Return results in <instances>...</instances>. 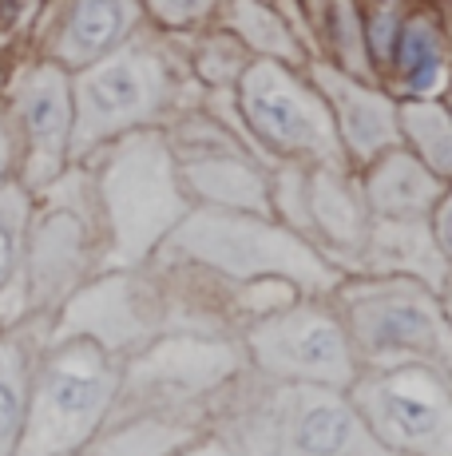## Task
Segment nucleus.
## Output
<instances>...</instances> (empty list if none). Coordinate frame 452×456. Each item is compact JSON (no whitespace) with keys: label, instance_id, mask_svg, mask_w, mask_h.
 <instances>
[{"label":"nucleus","instance_id":"f257e3e1","mask_svg":"<svg viewBox=\"0 0 452 456\" xmlns=\"http://www.w3.org/2000/svg\"><path fill=\"white\" fill-rule=\"evenodd\" d=\"M361 370L429 365L452 377V326L440 294L416 278L361 274L334 290Z\"/></svg>","mask_w":452,"mask_h":456},{"label":"nucleus","instance_id":"f03ea898","mask_svg":"<svg viewBox=\"0 0 452 456\" xmlns=\"http://www.w3.org/2000/svg\"><path fill=\"white\" fill-rule=\"evenodd\" d=\"M222 441L238 456H393L345 389L298 381H266Z\"/></svg>","mask_w":452,"mask_h":456},{"label":"nucleus","instance_id":"7ed1b4c3","mask_svg":"<svg viewBox=\"0 0 452 456\" xmlns=\"http://www.w3.org/2000/svg\"><path fill=\"white\" fill-rule=\"evenodd\" d=\"M119 393V370L92 338L52 346L36 362L28 417L12 456H68L88 444Z\"/></svg>","mask_w":452,"mask_h":456},{"label":"nucleus","instance_id":"20e7f679","mask_svg":"<svg viewBox=\"0 0 452 456\" xmlns=\"http://www.w3.org/2000/svg\"><path fill=\"white\" fill-rule=\"evenodd\" d=\"M246 354L262 381L350 389L361 373L334 297H294L278 310H266L246 330Z\"/></svg>","mask_w":452,"mask_h":456},{"label":"nucleus","instance_id":"39448f33","mask_svg":"<svg viewBox=\"0 0 452 456\" xmlns=\"http://www.w3.org/2000/svg\"><path fill=\"white\" fill-rule=\"evenodd\" d=\"M350 401L393 456H452V377L429 365L361 370Z\"/></svg>","mask_w":452,"mask_h":456},{"label":"nucleus","instance_id":"423d86ee","mask_svg":"<svg viewBox=\"0 0 452 456\" xmlns=\"http://www.w3.org/2000/svg\"><path fill=\"white\" fill-rule=\"evenodd\" d=\"M190 247L198 250V258L234 274L242 286L282 278V282L298 286V294L306 297H334V290L345 282V270L334 266L329 258H321L310 242L262 223L206 226V231H195Z\"/></svg>","mask_w":452,"mask_h":456},{"label":"nucleus","instance_id":"0eeeda50","mask_svg":"<svg viewBox=\"0 0 452 456\" xmlns=\"http://www.w3.org/2000/svg\"><path fill=\"white\" fill-rule=\"evenodd\" d=\"M242 111L250 127L282 155H326L334 147L329 116L278 68H254L242 84Z\"/></svg>","mask_w":452,"mask_h":456},{"label":"nucleus","instance_id":"6e6552de","mask_svg":"<svg viewBox=\"0 0 452 456\" xmlns=\"http://www.w3.org/2000/svg\"><path fill=\"white\" fill-rule=\"evenodd\" d=\"M155 103V72L147 56H103L84 76L76 95V139H95L103 131L135 124Z\"/></svg>","mask_w":452,"mask_h":456},{"label":"nucleus","instance_id":"1a4fd4ad","mask_svg":"<svg viewBox=\"0 0 452 456\" xmlns=\"http://www.w3.org/2000/svg\"><path fill=\"white\" fill-rule=\"evenodd\" d=\"M16 119H20L24 147H28V187H44L64 163L68 139L76 127L72 87H68L60 64L36 68L24 80L20 95H16Z\"/></svg>","mask_w":452,"mask_h":456},{"label":"nucleus","instance_id":"9d476101","mask_svg":"<svg viewBox=\"0 0 452 456\" xmlns=\"http://www.w3.org/2000/svg\"><path fill=\"white\" fill-rule=\"evenodd\" d=\"M358 270L361 274L416 278V282H424L429 290L440 294L452 266L437 247L432 218H373Z\"/></svg>","mask_w":452,"mask_h":456},{"label":"nucleus","instance_id":"9b49d317","mask_svg":"<svg viewBox=\"0 0 452 456\" xmlns=\"http://www.w3.org/2000/svg\"><path fill=\"white\" fill-rule=\"evenodd\" d=\"M445 199L437 175L408 151H381L365 179V207L373 218H432Z\"/></svg>","mask_w":452,"mask_h":456},{"label":"nucleus","instance_id":"f8f14e48","mask_svg":"<svg viewBox=\"0 0 452 456\" xmlns=\"http://www.w3.org/2000/svg\"><path fill=\"white\" fill-rule=\"evenodd\" d=\"M135 24V0H72L56 40V64L92 68L124 44Z\"/></svg>","mask_w":452,"mask_h":456},{"label":"nucleus","instance_id":"ddd939ff","mask_svg":"<svg viewBox=\"0 0 452 456\" xmlns=\"http://www.w3.org/2000/svg\"><path fill=\"white\" fill-rule=\"evenodd\" d=\"M40 330L16 326L0 333V456H12L28 417V393L40 362Z\"/></svg>","mask_w":452,"mask_h":456},{"label":"nucleus","instance_id":"4468645a","mask_svg":"<svg viewBox=\"0 0 452 456\" xmlns=\"http://www.w3.org/2000/svg\"><path fill=\"white\" fill-rule=\"evenodd\" d=\"M326 95L337 103V124H342V135L361 159H377L397 135V111L389 108L385 100H377L373 92H365L353 80L337 72H318Z\"/></svg>","mask_w":452,"mask_h":456},{"label":"nucleus","instance_id":"2eb2a0df","mask_svg":"<svg viewBox=\"0 0 452 456\" xmlns=\"http://www.w3.org/2000/svg\"><path fill=\"white\" fill-rule=\"evenodd\" d=\"M393 72L401 80V92L413 95V100H424L432 95L440 84H445V37H440L437 20L424 12L408 16L397 32L393 44Z\"/></svg>","mask_w":452,"mask_h":456},{"label":"nucleus","instance_id":"dca6fc26","mask_svg":"<svg viewBox=\"0 0 452 456\" xmlns=\"http://www.w3.org/2000/svg\"><path fill=\"white\" fill-rule=\"evenodd\" d=\"M401 119L416 147V159L432 175H452V111L429 108V103H408Z\"/></svg>","mask_w":452,"mask_h":456},{"label":"nucleus","instance_id":"f3484780","mask_svg":"<svg viewBox=\"0 0 452 456\" xmlns=\"http://www.w3.org/2000/svg\"><path fill=\"white\" fill-rule=\"evenodd\" d=\"M24 234H28V191L0 183V290L20 266Z\"/></svg>","mask_w":452,"mask_h":456},{"label":"nucleus","instance_id":"a211bd4d","mask_svg":"<svg viewBox=\"0 0 452 456\" xmlns=\"http://www.w3.org/2000/svg\"><path fill=\"white\" fill-rule=\"evenodd\" d=\"M432 234H437V247L452 266V191L437 203V210H432Z\"/></svg>","mask_w":452,"mask_h":456},{"label":"nucleus","instance_id":"6ab92c4d","mask_svg":"<svg viewBox=\"0 0 452 456\" xmlns=\"http://www.w3.org/2000/svg\"><path fill=\"white\" fill-rule=\"evenodd\" d=\"M155 8H159V16L163 20H190V16H198L203 12L206 4H211V0H151Z\"/></svg>","mask_w":452,"mask_h":456},{"label":"nucleus","instance_id":"aec40b11","mask_svg":"<svg viewBox=\"0 0 452 456\" xmlns=\"http://www.w3.org/2000/svg\"><path fill=\"white\" fill-rule=\"evenodd\" d=\"M171 456H238V452H234L222 436H203V441L182 444V449H175Z\"/></svg>","mask_w":452,"mask_h":456},{"label":"nucleus","instance_id":"412c9836","mask_svg":"<svg viewBox=\"0 0 452 456\" xmlns=\"http://www.w3.org/2000/svg\"><path fill=\"white\" fill-rule=\"evenodd\" d=\"M440 305H445V318H448V326H452V270H448L445 286H440Z\"/></svg>","mask_w":452,"mask_h":456},{"label":"nucleus","instance_id":"4be33fe9","mask_svg":"<svg viewBox=\"0 0 452 456\" xmlns=\"http://www.w3.org/2000/svg\"><path fill=\"white\" fill-rule=\"evenodd\" d=\"M8 155H12V147H8L4 131H0V183H4V167H8Z\"/></svg>","mask_w":452,"mask_h":456},{"label":"nucleus","instance_id":"5701e85b","mask_svg":"<svg viewBox=\"0 0 452 456\" xmlns=\"http://www.w3.org/2000/svg\"><path fill=\"white\" fill-rule=\"evenodd\" d=\"M448 111H452V87H448Z\"/></svg>","mask_w":452,"mask_h":456}]
</instances>
